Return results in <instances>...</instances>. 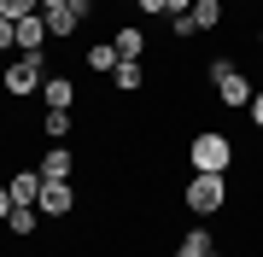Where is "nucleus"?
<instances>
[{
    "instance_id": "obj_19",
    "label": "nucleus",
    "mask_w": 263,
    "mask_h": 257,
    "mask_svg": "<svg viewBox=\"0 0 263 257\" xmlns=\"http://www.w3.org/2000/svg\"><path fill=\"white\" fill-rule=\"evenodd\" d=\"M170 29H176L181 41H187V35H199V24H193V12H176V18H170Z\"/></svg>"
},
{
    "instance_id": "obj_15",
    "label": "nucleus",
    "mask_w": 263,
    "mask_h": 257,
    "mask_svg": "<svg viewBox=\"0 0 263 257\" xmlns=\"http://www.w3.org/2000/svg\"><path fill=\"white\" fill-rule=\"evenodd\" d=\"M193 24L199 29H216V24H222V0H193Z\"/></svg>"
},
{
    "instance_id": "obj_1",
    "label": "nucleus",
    "mask_w": 263,
    "mask_h": 257,
    "mask_svg": "<svg viewBox=\"0 0 263 257\" xmlns=\"http://www.w3.org/2000/svg\"><path fill=\"white\" fill-rule=\"evenodd\" d=\"M187 158L199 175H228V164H234V141H228L222 129H199L187 141Z\"/></svg>"
},
{
    "instance_id": "obj_9",
    "label": "nucleus",
    "mask_w": 263,
    "mask_h": 257,
    "mask_svg": "<svg viewBox=\"0 0 263 257\" xmlns=\"http://www.w3.org/2000/svg\"><path fill=\"white\" fill-rule=\"evenodd\" d=\"M41 100H47V111H70L76 105V82L70 76H47L41 82Z\"/></svg>"
},
{
    "instance_id": "obj_25",
    "label": "nucleus",
    "mask_w": 263,
    "mask_h": 257,
    "mask_svg": "<svg viewBox=\"0 0 263 257\" xmlns=\"http://www.w3.org/2000/svg\"><path fill=\"white\" fill-rule=\"evenodd\" d=\"M257 47H263V29H257Z\"/></svg>"
},
{
    "instance_id": "obj_6",
    "label": "nucleus",
    "mask_w": 263,
    "mask_h": 257,
    "mask_svg": "<svg viewBox=\"0 0 263 257\" xmlns=\"http://www.w3.org/2000/svg\"><path fill=\"white\" fill-rule=\"evenodd\" d=\"M47 18H41V12H29V18H18V53H41L47 47Z\"/></svg>"
},
{
    "instance_id": "obj_10",
    "label": "nucleus",
    "mask_w": 263,
    "mask_h": 257,
    "mask_svg": "<svg viewBox=\"0 0 263 257\" xmlns=\"http://www.w3.org/2000/svg\"><path fill=\"white\" fill-rule=\"evenodd\" d=\"M6 187H12V205H35L41 199V170H18Z\"/></svg>"
},
{
    "instance_id": "obj_7",
    "label": "nucleus",
    "mask_w": 263,
    "mask_h": 257,
    "mask_svg": "<svg viewBox=\"0 0 263 257\" xmlns=\"http://www.w3.org/2000/svg\"><path fill=\"white\" fill-rule=\"evenodd\" d=\"M111 47H117V58H146V29L141 24H117L111 29Z\"/></svg>"
},
{
    "instance_id": "obj_14",
    "label": "nucleus",
    "mask_w": 263,
    "mask_h": 257,
    "mask_svg": "<svg viewBox=\"0 0 263 257\" xmlns=\"http://www.w3.org/2000/svg\"><path fill=\"white\" fill-rule=\"evenodd\" d=\"M88 70H100V76L117 70V47H111V41H94V47H88Z\"/></svg>"
},
{
    "instance_id": "obj_3",
    "label": "nucleus",
    "mask_w": 263,
    "mask_h": 257,
    "mask_svg": "<svg viewBox=\"0 0 263 257\" xmlns=\"http://www.w3.org/2000/svg\"><path fill=\"white\" fill-rule=\"evenodd\" d=\"M211 82H216V100H222V105H234V111H240V105H252V94H257V88L240 76V65H234V58H211Z\"/></svg>"
},
{
    "instance_id": "obj_18",
    "label": "nucleus",
    "mask_w": 263,
    "mask_h": 257,
    "mask_svg": "<svg viewBox=\"0 0 263 257\" xmlns=\"http://www.w3.org/2000/svg\"><path fill=\"white\" fill-rule=\"evenodd\" d=\"M29 12H41V0H0V18H29Z\"/></svg>"
},
{
    "instance_id": "obj_26",
    "label": "nucleus",
    "mask_w": 263,
    "mask_h": 257,
    "mask_svg": "<svg viewBox=\"0 0 263 257\" xmlns=\"http://www.w3.org/2000/svg\"><path fill=\"white\" fill-rule=\"evenodd\" d=\"M205 257H222V251H205Z\"/></svg>"
},
{
    "instance_id": "obj_24",
    "label": "nucleus",
    "mask_w": 263,
    "mask_h": 257,
    "mask_svg": "<svg viewBox=\"0 0 263 257\" xmlns=\"http://www.w3.org/2000/svg\"><path fill=\"white\" fill-rule=\"evenodd\" d=\"M47 6H70V0H41V12H47Z\"/></svg>"
},
{
    "instance_id": "obj_2",
    "label": "nucleus",
    "mask_w": 263,
    "mask_h": 257,
    "mask_svg": "<svg viewBox=\"0 0 263 257\" xmlns=\"http://www.w3.org/2000/svg\"><path fill=\"white\" fill-rule=\"evenodd\" d=\"M47 76H53V70H47V53H24V58H12V65H6V76H0V82H6L12 100H24V94H41V82H47Z\"/></svg>"
},
{
    "instance_id": "obj_23",
    "label": "nucleus",
    "mask_w": 263,
    "mask_h": 257,
    "mask_svg": "<svg viewBox=\"0 0 263 257\" xmlns=\"http://www.w3.org/2000/svg\"><path fill=\"white\" fill-rule=\"evenodd\" d=\"M6 216H12V187L0 181V222H6Z\"/></svg>"
},
{
    "instance_id": "obj_21",
    "label": "nucleus",
    "mask_w": 263,
    "mask_h": 257,
    "mask_svg": "<svg viewBox=\"0 0 263 257\" xmlns=\"http://www.w3.org/2000/svg\"><path fill=\"white\" fill-rule=\"evenodd\" d=\"M0 47H18V24L12 18H0Z\"/></svg>"
},
{
    "instance_id": "obj_5",
    "label": "nucleus",
    "mask_w": 263,
    "mask_h": 257,
    "mask_svg": "<svg viewBox=\"0 0 263 257\" xmlns=\"http://www.w3.org/2000/svg\"><path fill=\"white\" fill-rule=\"evenodd\" d=\"M70 205H76V187H70V181H41V199H35V210H47V216H65Z\"/></svg>"
},
{
    "instance_id": "obj_20",
    "label": "nucleus",
    "mask_w": 263,
    "mask_h": 257,
    "mask_svg": "<svg viewBox=\"0 0 263 257\" xmlns=\"http://www.w3.org/2000/svg\"><path fill=\"white\" fill-rule=\"evenodd\" d=\"M135 6H141L146 18H170V0H135Z\"/></svg>"
},
{
    "instance_id": "obj_4",
    "label": "nucleus",
    "mask_w": 263,
    "mask_h": 257,
    "mask_svg": "<svg viewBox=\"0 0 263 257\" xmlns=\"http://www.w3.org/2000/svg\"><path fill=\"white\" fill-rule=\"evenodd\" d=\"M181 199H187L193 216H216V210L228 205V181H222V175H199V170H193V181H187V193H181Z\"/></svg>"
},
{
    "instance_id": "obj_13",
    "label": "nucleus",
    "mask_w": 263,
    "mask_h": 257,
    "mask_svg": "<svg viewBox=\"0 0 263 257\" xmlns=\"http://www.w3.org/2000/svg\"><path fill=\"white\" fill-rule=\"evenodd\" d=\"M205 251H216V240H211L205 228H187V234H181V246H176V257H205Z\"/></svg>"
},
{
    "instance_id": "obj_16",
    "label": "nucleus",
    "mask_w": 263,
    "mask_h": 257,
    "mask_svg": "<svg viewBox=\"0 0 263 257\" xmlns=\"http://www.w3.org/2000/svg\"><path fill=\"white\" fill-rule=\"evenodd\" d=\"M70 129H76V123H70V111H47V117H41V134H47V141H65Z\"/></svg>"
},
{
    "instance_id": "obj_8",
    "label": "nucleus",
    "mask_w": 263,
    "mask_h": 257,
    "mask_svg": "<svg viewBox=\"0 0 263 257\" xmlns=\"http://www.w3.org/2000/svg\"><path fill=\"white\" fill-rule=\"evenodd\" d=\"M35 170H41V181H70V175H76V152H70V146H53Z\"/></svg>"
},
{
    "instance_id": "obj_22",
    "label": "nucleus",
    "mask_w": 263,
    "mask_h": 257,
    "mask_svg": "<svg viewBox=\"0 0 263 257\" xmlns=\"http://www.w3.org/2000/svg\"><path fill=\"white\" fill-rule=\"evenodd\" d=\"M246 111H252V123L263 129V88H257V94H252V105H246Z\"/></svg>"
},
{
    "instance_id": "obj_17",
    "label": "nucleus",
    "mask_w": 263,
    "mask_h": 257,
    "mask_svg": "<svg viewBox=\"0 0 263 257\" xmlns=\"http://www.w3.org/2000/svg\"><path fill=\"white\" fill-rule=\"evenodd\" d=\"M6 228H12V234H29V228H35V205H12Z\"/></svg>"
},
{
    "instance_id": "obj_11",
    "label": "nucleus",
    "mask_w": 263,
    "mask_h": 257,
    "mask_svg": "<svg viewBox=\"0 0 263 257\" xmlns=\"http://www.w3.org/2000/svg\"><path fill=\"white\" fill-rule=\"evenodd\" d=\"M111 82L123 88V94H135V88H146V65H141V58H117Z\"/></svg>"
},
{
    "instance_id": "obj_12",
    "label": "nucleus",
    "mask_w": 263,
    "mask_h": 257,
    "mask_svg": "<svg viewBox=\"0 0 263 257\" xmlns=\"http://www.w3.org/2000/svg\"><path fill=\"white\" fill-rule=\"evenodd\" d=\"M41 18H47V35H76V24H82V18H76L70 6H47Z\"/></svg>"
}]
</instances>
